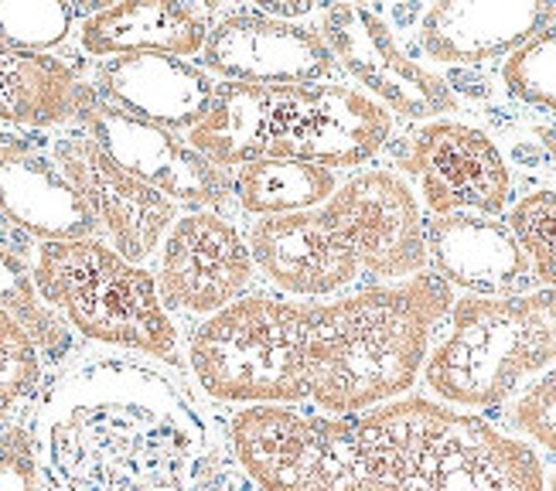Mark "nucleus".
Wrapping results in <instances>:
<instances>
[{"mask_svg":"<svg viewBox=\"0 0 556 491\" xmlns=\"http://www.w3.org/2000/svg\"><path fill=\"white\" fill-rule=\"evenodd\" d=\"M0 311L11 314L14 322L31 335L41 355L55 362L68 355L72 335L59 322V314L38 301V290H35L28 263H24V253L8 242H0Z\"/></svg>","mask_w":556,"mask_h":491,"instance_id":"393cba45","label":"nucleus"},{"mask_svg":"<svg viewBox=\"0 0 556 491\" xmlns=\"http://www.w3.org/2000/svg\"><path fill=\"white\" fill-rule=\"evenodd\" d=\"M215 86L219 83H212L205 68L172 55L106 59L92 79V92L103 103L172 134L191 130L208 113Z\"/></svg>","mask_w":556,"mask_h":491,"instance_id":"f3484780","label":"nucleus"},{"mask_svg":"<svg viewBox=\"0 0 556 491\" xmlns=\"http://www.w3.org/2000/svg\"><path fill=\"white\" fill-rule=\"evenodd\" d=\"M188 491H256V484L243 475L232 451L226 448H205L199 471L191 478Z\"/></svg>","mask_w":556,"mask_h":491,"instance_id":"2f4dec72","label":"nucleus"},{"mask_svg":"<svg viewBox=\"0 0 556 491\" xmlns=\"http://www.w3.org/2000/svg\"><path fill=\"white\" fill-rule=\"evenodd\" d=\"M250 277V246L219 212H188L167 229L157 266L161 304L188 314H215L239 301Z\"/></svg>","mask_w":556,"mask_h":491,"instance_id":"2eb2a0df","label":"nucleus"},{"mask_svg":"<svg viewBox=\"0 0 556 491\" xmlns=\"http://www.w3.org/2000/svg\"><path fill=\"white\" fill-rule=\"evenodd\" d=\"M393 134V116L352 86H287L280 134L267 158L314 167H358L372 161Z\"/></svg>","mask_w":556,"mask_h":491,"instance_id":"f8f14e48","label":"nucleus"},{"mask_svg":"<svg viewBox=\"0 0 556 491\" xmlns=\"http://www.w3.org/2000/svg\"><path fill=\"white\" fill-rule=\"evenodd\" d=\"M55 167L83 194L96 226L110 239L113 250L137 266L157 250L167 229L175 226L178 205L151 185L127 175L86 134H65L55 140Z\"/></svg>","mask_w":556,"mask_h":491,"instance_id":"ddd939ff","label":"nucleus"},{"mask_svg":"<svg viewBox=\"0 0 556 491\" xmlns=\"http://www.w3.org/2000/svg\"><path fill=\"white\" fill-rule=\"evenodd\" d=\"M0 491H41L35 437L21 424L0 433Z\"/></svg>","mask_w":556,"mask_h":491,"instance_id":"7c9ffc66","label":"nucleus"},{"mask_svg":"<svg viewBox=\"0 0 556 491\" xmlns=\"http://www.w3.org/2000/svg\"><path fill=\"white\" fill-rule=\"evenodd\" d=\"M0 223L41 242L100 239L83 194L31 140L0 151Z\"/></svg>","mask_w":556,"mask_h":491,"instance_id":"6ab92c4d","label":"nucleus"},{"mask_svg":"<svg viewBox=\"0 0 556 491\" xmlns=\"http://www.w3.org/2000/svg\"><path fill=\"white\" fill-rule=\"evenodd\" d=\"M519 250L526 253L533 280L556 290V191L540 188L529 191L509 209V223Z\"/></svg>","mask_w":556,"mask_h":491,"instance_id":"a878e982","label":"nucleus"},{"mask_svg":"<svg viewBox=\"0 0 556 491\" xmlns=\"http://www.w3.org/2000/svg\"><path fill=\"white\" fill-rule=\"evenodd\" d=\"M556 24V4H430L420 11V48L441 65H481L513 55Z\"/></svg>","mask_w":556,"mask_h":491,"instance_id":"aec40b11","label":"nucleus"},{"mask_svg":"<svg viewBox=\"0 0 556 491\" xmlns=\"http://www.w3.org/2000/svg\"><path fill=\"white\" fill-rule=\"evenodd\" d=\"M31 137H21L8 127H0V151H8V147H21V143H28Z\"/></svg>","mask_w":556,"mask_h":491,"instance_id":"473e14b6","label":"nucleus"},{"mask_svg":"<svg viewBox=\"0 0 556 491\" xmlns=\"http://www.w3.org/2000/svg\"><path fill=\"white\" fill-rule=\"evenodd\" d=\"M188 362L223 403L294 406L307 400V304L239 298L195 328Z\"/></svg>","mask_w":556,"mask_h":491,"instance_id":"423d86ee","label":"nucleus"},{"mask_svg":"<svg viewBox=\"0 0 556 491\" xmlns=\"http://www.w3.org/2000/svg\"><path fill=\"white\" fill-rule=\"evenodd\" d=\"M250 256L280 290L298 298L338 293L362 274L358 260L314 212L260 218L250 232Z\"/></svg>","mask_w":556,"mask_h":491,"instance_id":"a211bd4d","label":"nucleus"},{"mask_svg":"<svg viewBox=\"0 0 556 491\" xmlns=\"http://www.w3.org/2000/svg\"><path fill=\"white\" fill-rule=\"evenodd\" d=\"M451 307L454 293L438 274L307 304V400L334 416L400 400Z\"/></svg>","mask_w":556,"mask_h":491,"instance_id":"f03ea898","label":"nucleus"},{"mask_svg":"<svg viewBox=\"0 0 556 491\" xmlns=\"http://www.w3.org/2000/svg\"><path fill=\"white\" fill-rule=\"evenodd\" d=\"M41 491H188L205 424L154 368L92 358L45 392L35 416Z\"/></svg>","mask_w":556,"mask_h":491,"instance_id":"f257e3e1","label":"nucleus"},{"mask_svg":"<svg viewBox=\"0 0 556 491\" xmlns=\"http://www.w3.org/2000/svg\"><path fill=\"white\" fill-rule=\"evenodd\" d=\"M41 382V352L11 314L0 311V433L11 416L35 396Z\"/></svg>","mask_w":556,"mask_h":491,"instance_id":"bb28decb","label":"nucleus"},{"mask_svg":"<svg viewBox=\"0 0 556 491\" xmlns=\"http://www.w3.org/2000/svg\"><path fill=\"white\" fill-rule=\"evenodd\" d=\"M424 236L438 277L471 298H516L533 280L513 229L498 218L471 212L433 215L424 223Z\"/></svg>","mask_w":556,"mask_h":491,"instance_id":"dca6fc26","label":"nucleus"},{"mask_svg":"<svg viewBox=\"0 0 556 491\" xmlns=\"http://www.w3.org/2000/svg\"><path fill=\"white\" fill-rule=\"evenodd\" d=\"M546 491H556V471L549 475V481H546Z\"/></svg>","mask_w":556,"mask_h":491,"instance_id":"f704fd0d","label":"nucleus"},{"mask_svg":"<svg viewBox=\"0 0 556 491\" xmlns=\"http://www.w3.org/2000/svg\"><path fill=\"white\" fill-rule=\"evenodd\" d=\"M396 167L417 178L430 215H502L513 199V175L489 134L457 119H433L396 151Z\"/></svg>","mask_w":556,"mask_h":491,"instance_id":"9d476101","label":"nucleus"},{"mask_svg":"<svg viewBox=\"0 0 556 491\" xmlns=\"http://www.w3.org/2000/svg\"><path fill=\"white\" fill-rule=\"evenodd\" d=\"M212 17L195 4H110L83 21L79 45L92 59L202 55Z\"/></svg>","mask_w":556,"mask_h":491,"instance_id":"412c9836","label":"nucleus"},{"mask_svg":"<svg viewBox=\"0 0 556 491\" xmlns=\"http://www.w3.org/2000/svg\"><path fill=\"white\" fill-rule=\"evenodd\" d=\"M334 188H338L334 171L301 164V161H274V158L236 167L232 178V194L256 218L314 212L331 199Z\"/></svg>","mask_w":556,"mask_h":491,"instance_id":"b1692460","label":"nucleus"},{"mask_svg":"<svg viewBox=\"0 0 556 491\" xmlns=\"http://www.w3.org/2000/svg\"><path fill=\"white\" fill-rule=\"evenodd\" d=\"M349 420L369 468L400 491H546L526 440L447 403L400 396Z\"/></svg>","mask_w":556,"mask_h":491,"instance_id":"7ed1b4c3","label":"nucleus"},{"mask_svg":"<svg viewBox=\"0 0 556 491\" xmlns=\"http://www.w3.org/2000/svg\"><path fill=\"white\" fill-rule=\"evenodd\" d=\"M76 119L83 123V134L100 143L127 175L151 185L175 205L181 202L191 212H215L229 202L232 181L226 171L191 151L178 134L116 110L96 92L86 96Z\"/></svg>","mask_w":556,"mask_h":491,"instance_id":"9b49d317","label":"nucleus"},{"mask_svg":"<svg viewBox=\"0 0 556 491\" xmlns=\"http://www.w3.org/2000/svg\"><path fill=\"white\" fill-rule=\"evenodd\" d=\"M283 86L219 83L208 113L188 130V147L215 167L263 161L280 130Z\"/></svg>","mask_w":556,"mask_h":491,"instance_id":"4be33fe9","label":"nucleus"},{"mask_svg":"<svg viewBox=\"0 0 556 491\" xmlns=\"http://www.w3.org/2000/svg\"><path fill=\"white\" fill-rule=\"evenodd\" d=\"M318 35L334 65H342L390 116L433 119L457 110V96L447 79L409 59L379 11L362 4H331L321 14Z\"/></svg>","mask_w":556,"mask_h":491,"instance_id":"6e6552de","label":"nucleus"},{"mask_svg":"<svg viewBox=\"0 0 556 491\" xmlns=\"http://www.w3.org/2000/svg\"><path fill=\"white\" fill-rule=\"evenodd\" d=\"M229 451L256 491H400L369 468L349 416L247 406L229 424Z\"/></svg>","mask_w":556,"mask_h":491,"instance_id":"0eeeda50","label":"nucleus"},{"mask_svg":"<svg viewBox=\"0 0 556 491\" xmlns=\"http://www.w3.org/2000/svg\"><path fill=\"white\" fill-rule=\"evenodd\" d=\"M72 21L76 11L68 4H0V38L28 52H45L68 38Z\"/></svg>","mask_w":556,"mask_h":491,"instance_id":"c85d7f7f","label":"nucleus"},{"mask_svg":"<svg viewBox=\"0 0 556 491\" xmlns=\"http://www.w3.org/2000/svg\"><path fill=\"white\" fill-rule=\"evenodd\" d=\"M38 298L89 341L178 362V331L157 280L103 239L41 242L31 266Z\"/></svg>","mask_w":556,"mask_h":491,"instance_id":"39448f33","label":"nucleus"},{"mask_svg":"<svg viewBox=\"0 0 556 491\" xmlns=\"http://www.w3.org/2000/svg\"><path fill=\"white\" fill-rule=\"evenodd\" d=\"M202 68L226 83L307 86L334 72V59L318 32L263 11H232L212 24Z\"/></svg>","mask_w":556,"mask_h":491,"instance_id":"4468645a","label":"nucleus"},{"mask_svg":"<svg viewBox=\"0 0 556 491\" xmlns=\"http://www.w3.org/2000/svg\"><path fill=\"white\" fill-rule=\"evenodd\" d=\"M92 86L65 59L0 38V127H59L76 119Z\"/></svg>","mask_w":556,"mask_h":491,"instance_id":"5701e85b","label":"nucleus"},{"mask_svg":"<svg viewBox=\"0 0 556 491\" xmlns=\"http://www.w3.org/2000/svg\"><path fill=\"white\" fill-rule=\"evenodd\" d=\"M543 147L549 151V158L556 161V127H546V130H543Z\"/></svg>","mask_w":556,"mask_h":491,"instance_id":"72a5a7b5","label":"nucleus"},{"mask_svg":"<svg viewBox=\"0 0 556 491\" xmlns=\"http://www.w3.org/2000/svg\"><path fill=\"white\" fill-rule=\"evenodd\" d=\"M328 229L342 239L376 280H409L427 274L424 215L409 185L393 171H362L334 188L318 209Z\"/></svg>","mask_w":556,"mask_h":491,"instance_id":"1a4fd4ad","label":"nucleus"},{"mask_svg":"<svg viewBox=\"0 0 556 491\" xmlns=\"http://www.w3.org/2000/svg\"><path fill=\"white\" fill-rule=\"evenodd\" d=\"M502 83L519 103L556 116V24L509 55L502 68Z\"/></svg>","mask_w":556,"mask_h":491,"instance_id":"cd10ccee","label":"nucleus"},{"mask_svg":"<svg viewBox=\"0 0 556 491\" xmlns=\"http://www.w3.org/2000/svg\"><path fill=\"white\" fill-rule=\"evenodd\" d=\"M556 365V290L516 298H462L424 362V382L462 410L509 403L526 379Z\"/></svg>","mask_w":556,"mask_h":491,"instance_id":"20e7f679","label":"nucleus"},{"mask_svg":"<svg viewBox=\"0 0 556 491\" xmlns=\"http://www.w3.org/2000/svg\"><path fill=\"white\" fill-rule=\"evenodd\" d=\"M509 427L556 457V365L516 392L509 403Z\"/></svg>","mask_w":556,"mask_h":491,"instance_id":"c756f323","label":"nucleus"}]
</instances>
